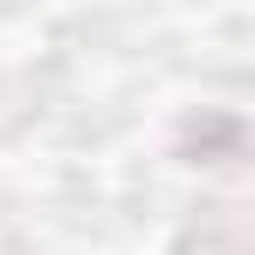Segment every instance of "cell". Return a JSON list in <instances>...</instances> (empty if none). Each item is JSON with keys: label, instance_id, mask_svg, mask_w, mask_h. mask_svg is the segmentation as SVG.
<instances>
[{"label": "cell", "instance_id": "1", "mask_svg": "<svg viewBox=\"0 0 255 255\" xmlns=\"http://www.w3.org/2000/svg\"><path fill=\"white\" fill-rule=\"evenodd\" d=\"M249 152V125L235 111H193L179 118V159L186 166H235Z\"/></svg>", "mask_w": 255, "mask_h": 255}, {"label": "cell", "instance_id": "2", "mask_svg": "<svg viewBox=\"0 0 255 255\" xmlns=\"http://www.w3.org/2000/svg\"><path fill=\"white\" fill-rule=\"evenodd\" d=\"M172 255H249V249H242V221H235L228 207H207L186 235H179Z\"/></svg>", "mask_w": 255, "mask_h": 255}]
</instances>
